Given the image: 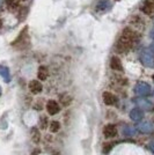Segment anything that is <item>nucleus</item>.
Segmentation results:
<instances>
[{"mask_svg":"<svg viewBox=\"0 0 154 155\" xmlns=\"http://www.w3.org/2000/svg\"><path fill=\"white\" fill-rule=\"evenodd\" d=\"M28 87H29V91H32V94H39L43 91V84H41L39 80H32L28 84Z\"/></svg>","mask_w":154,"mask_h":155,"instance_id":"7ed1b4c3","label":"nucleus"},{"mask_svg":"<svg viewBox=\"0 0 154 155\" xmlns=\"http://www.w3.org/2000/svg\"><path fill=\"white\" fill-rule=\"evenodd\" d=\"M132 45H133V42L130 38H128L126 36L122 35L116 43V51L118 53H125L132 48Z\"/></svg>","mask_w":154,"mask_h":155,"instance_id":"f257e3e1","label":"nucleus"},{"mask_svg":"<svg viewBox=\"0 0 154 155\" xmlns=\"http://www.w3.org/2000/svg\"><path fill=\"white\" fill-rule=\"evenodd\" d=\"M153 1H154V0H153Z\"/></svg>","mask_w":154,"mask_h":155,"instance_id":"412c9836","label":"nucleus"},{"mask_svg":"<svg viewBox=\"0 0 154 155\" xmlns=\"http://www.w3.org/2000/svg\"><path fill=\"white\" fill-rule=\"evenodd\" d=\"M141 11L146 14H151L152 13V11H153V4H152V2H149V1H147L144 6L141 7Z\"/></svg>","mask_w":154,"mask_h":155,"instance_id":"ddd939ff","label":"nucleus"},{"mask_svg":"<svg viewBox=\"0 0 154 155\" xmlns=\"http://www.w3.org/2000/svg\"><path fill=\"white\" fill-rule=\"evenodd\" d=\"M48 75H49V71L45 66H39L38 71H37V78H38L39 81H44L48 79Z\"/></svg>","mask_w":154,"mask_h":155,"instance_id":"6e6552de","label":"nucleus"},{"mask_svg":"<svg viewBox=\"0 0 154 155\" xmlns=\"http://www.w3.org/2000/svg\"><path fill=\"white\" fill-rule=\"evenodd\" d=\"M110 67L114 70V71H118L121 72L123 71V66H122V61L118 57H112L110 59Z\"/></svg>","mask_w":154,"mask_h":155,"instance_id":"0eeeda50","label":"nucleus"},{"mask_svg":"<svg viewBox=\"0 0 154 155\" xmlns=\"http://www.w3.org/2000/svg\"><path fill=\"white\" fill-rule=\"evenodd\" d=\"M139 129H140L142 132H149V131H151V126H149L148 124H142V125H140Z\"/></svg>","mask_w":154,"mask_h":155,"instance_id":"dca6fc26","label":"nucleus"},{"mask_svg":"<svg viewBox=\"0 0 154 155\" xmlns=\"http://www.w3.org/2000/svg\"><path fill=\"white\" fill-rule=\"evenodd\" d=\"M2 27V22H1V20H0V28Z\"/></svg>","mask_w":154,"mask_h":155,"instance_id":"6ab92c4d","label":"nucleus"},{"mask_svg":"<svg viewBox=\"0 0 154 155\" xmlns=\"http://www.w3.org/2000/svg\"><path fill=\"white\" fill-rule=\"evenodd\" d=\"M141 115H138V114H136V110H133V112H132V118H136V119H138V118H140Z\"/></svg>","mask_w":154,"mask_h":155,"instance_id":"f3484780","label":"nucleus"},{"mask_svg":"<svg viewBox=\"0 0 154 155\" xmlns=\"http://www.w3.org/2000/svg\"><path fill=\"white\" fill-rule=\"evenodd\" d=\"M151 149H152V150H154V142L151 145Z\"/></svg>","mask_w":154,"mask_h":155,"instance_id":"a211bd4d","label":"nucleus"},{"mask_svg":"<svg viewBox=\"0 0 154 155\" xmlns=\"http://www.w3.org/2000/svg\"><path fill=\"white\" fill-rule=\"evenodd\" d=\"M22 1H25V0H22Z\"/></svg>","mask_w":154,"mask_h":155,"instance_id":"aec40b11","label":"nucleus"},{"mask_svg":"<svg viewBox=\"0 0 154 155\" xmlns=\"http://www.w3.org/2000/svg\"><path fill=\"white\" fill-rule=\"evenodd\" d=\"M45 109H46V112L50 116H55V115H57L58 112L60 111V105H59V103H58L57 101L50 100V101H48L46 104H45Z\"/></svg>","mask_w":154,"mask_h":155,"instance_id":"f03ea898","label":"nucleus"},{"mask_svg":"<svg viewBox=\"0 0 154 155\" xmlns=\"http://www.w3.org/2000/svg\"><path fill=\"white\" fill-rule=\"evenodd\" d=\"M34 108H35L36 110H42L43 108H44V105H43V103H42L41 100H37V101H36V104L34 105Z\"/></svg>","mask_w":154,"mask_h":155,"instance_id":"2eb2a0df","label":"nucleus"},{"mask_svg":"<svg viewBox=\"0 0 154 155\" xmlns=\"http://www.w3.org/2000/svg\"><path fill=\"white\" fill-rule=\"evenodd\" d=\"M6 4L7 6L9 7V8H13V9H15V8H18L20 5V0H6Z\"/></svg>","mask_w":154,"mask_h":155,"instance_id":"4468645a","label":"nucleus"},{"mask_svg":"<svg viewBox=\"0 0 154 155\" xmlns=\"http://www.w3.org/2000/svg\"><path fill=\"white\" fill-rule=\"evenodd\" d=\"M103 134L105 138H114L117 134V129H116L115 125L112 124H108L103 127Z\"/></svg>","mask_w":154,"mask_h":155,"instance_id":"423d86ee","label":"nucleus"},{"mask_svg":"<svg viewBox=\"0 0 154 155\" xmlns=\"http://www.w3.org/2000/svg\"><path fill=\"white\" fill-rule=\"evenodd\" d=\"M32 139L35 143H38V142L41 141V132H39L36 127L32 129Z\"/></svg>","mask_w":154,"mask_h":155,"instance_id":"9b49d317","label":"nucleus"},{"mask_svg":"<svg viewBox=\"0 0 154 155\" xmlns=\"http://www.w3.org/2000/svg\"><path fill=\"white\" fill-rule=\"evenodd\" d=\"M49 130L51 131L52 133L58 132L60 130V123L58 120H52V122H50V124H49Z\"/></svg>","mask_w":154,"mask_h":155,"instance_id":"9d476101","label":"nucleus"},{"mask_svg":"<svg viewBox=\"0 0 154 155\" xmlns=\"http://www.w3.org/2000/svg\"><path fill=\"white\" fill-rule=\"evenodd\" d=\"M122 35L126 36V37L131 39L133 43H135V42H138V41H139V37H140V35L136 31L135 29H131V28H125V29L123 30Z\"/></svg>","mask_w":154,"mask_h":155,"instance_id":"20e7f679","label":"nucleus"},{"mask_svg":"<svg viewBox=\"0 0 154 155\" xmlns=\"http://www.w3.org/2000/svg\"><path fill=\"white\" fill-rule=\"evenodd\" d=\"M49 124H50V122L48 120V117L41 116V118H39V127L41 129L45 130L46 127H49Z\"/></svg>","mask_w":154,"mask_h":155,"instance_id":"f8f14e48","label":"nucleus"},{"mask_svg":"<svg viewBox=\"0 0 154 155\" xmlns=\"http://www.w3.org/2000/svg\"><path fill=\"white\" fill-rule=\"evenodd\" d=\"M102 100L103 102H104V104H107V105H114L117 102V97L112 93H110V91H104L103 93Z\"/></svg>","mask_w":154,"mask_h":155,"instance_id":"39448f33","label":"nucleus"},{"mask_svg":"<svg viewBox=\"0 0 154 155\" xmlns=\"http://www.w3.org/2000/svg\"><path fill=\"white\" fill-rule=\"evenodd\" d=\"M59 102H60L62 105H64V107H69L71 104V102H72V96L69 95L67 93H64L63 95H60V97H59Z\"/></svg>","mask_w":154,"mask_h":155,"instance_id":"1a4fd4ad","label":"nucleus"}]
</instances>
